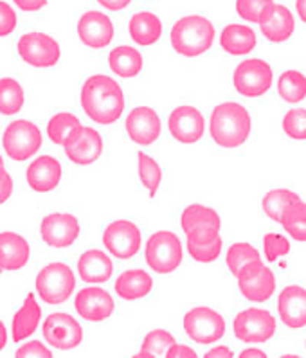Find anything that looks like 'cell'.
Wrapping results in <instances>:
<instances>
[{"mask_svg": "<svg viewBox=\"0 0 306 358\" xmlns=\"http://www.w3.org/2000/svg\"><path fill=\"white\" fill-rule=\"evenodd\" d=\"M164 357L166 358H197V353H195V350H191L189 345L173 344L172 348L166 351V355H164Z\"/></svg>", "mask_w": 306, "mask_h": 358, "instance_id": "obj_46", "label": "cell"}, {"mask_svg": "<svg viewBox=\"0 0 306 358\" xmlns=\"http://www.w3.org/2000/svg\"><path fill=\"white\" fill-rule=\"evenodd\" d=\"M277 94L286 103H299L306 97V76L299 71H285L277 81Z\"/></svg>", "mask_w": 306, "mask_h": 358, "instance_id": "obj_31", "label": "cell"}, {"mask_svg": "<svg viewBox=\"0 0 306 358\" xmlns=\"http://www.w3.org/2000/svg\"><path fill=\"white\" fill-rule=\"evenodd\" d=\"M283 131L292 141H306V108L288 110L283 117Z\"/></svg>", "mask_w": 306, "mask_h": 358, "instance_id": "obj_39", "label": "cell"}, {"mask_svg": "<svg viewBox=\"0 0 306 358\" xmlns=\"http://www.w3.org/2000/svg\"><path fill=\"white\" fill-rule=\"evenodd\" d=\"M272 2L274 0H236V13L244 20L258 24L261 11Z\"/></svg>", "mask_w": 306, "mask_h": 358, "instance_id": "obj_41", "label": "cell"}, {"mask_svg": "<svg viewBox=\"0 0 306 358\" xmlns=\"http://www.w3.org/2000/svg\"><path fill=\"white\" fill-rule=\"evenodd\" d=\"M36 292L47 304H63L74 292L76 278L65 263H49L36 275Z\"/></svg>", "mask_w": 306, "mask_h": 358, "instance_id": "obj_5", "label": "cell"}, {"mask_svg": "<svg viewBox=\"0 0 306 358\" xmlns=\"http://www.w3.org/2000/svg\"><path fill=\"white\" fill-rule=\"evenodd\" d=\"M144 259L157 274H172L182 263V243L175 232L159 231L146 241Z\"/></svg>", "mask_w": 306, "mask_h": 358, "instance_id": "obj_4", "label": "cell"}, {"mask_svg": "<svg viewBox=\"0 0 306 358\" xmlns=\"http://www.w3.org/2000/svg\"><path fill=\"white\" fill-rule=\"evenodd\" d=\"M15 357H17V358H29V357L50 358V357H53V353L47 350L42 342L34 341V342H27V344L22 345L20 350H17V355H15Z\"/></svg>", "mask_w": 306, "mask_h": 358, "instance_id": "obj_44", "label": "cell"}, {"mask_svg": "<svg viewBox=\"0 0 306 358\" xmlns=\"http://www.w3.org/2000/svg\"><path fill=\"white\" fill-rule=\"evenodd\" d=\"M31 247L17 232H0V268L20 270L27 265Z\"/></svg>", "mask_w": 306, "mask_h": 358, "instance_id": "obj_23", "label": "cell"}, {"mask_svg": "<svg viewBox=\"0 0 306 358\" xmlns=\"http://www.w3.org/2000/svg\"><path fill=\"white\" fill-rule=\"evenodd\" d=\"M235 335L238 341L249 344H260L272 338L276 333V319L272 313L261 308H249L239 312L235 319Z\"/></svg>", "mask_w": 306, "mask_h": 358, "instance_id": "obj_11", "label": "cell"}, {"mask_svg": "<svg viewBox=\"0 0 306 358\" xmlns=\"http://www.w3.org/2000/svg\"><path fill=\"white\" fill-rule=\"evenodd\" d=\"M109 65L116 76L134 78L143 71V56L134 47H116L109 55Z\"/></svg>", "mask_w": 306, "mask_h": 358, "instance_id": "obj_29", "label": "cell"}, {"mask_svg": "<svg viewBox=\"0 0 306 358\" xmlns=\"http://www.w3.org/2000/svg\"><path fill=\"white\" fill-rule=\"evenodd\" d=\"M222 249L223 240L220 236L214 238L213 241H206V243H191V241H188L189 256L198 263H211L214 259H218Z\"/></svg>", "mask_w": 306, "mask_h": 358, "instance_id": "obj_40", "label": "cell"}, {"mask_svg": "<svg viewBox=\"0 0 306 358\" xmlns=\"http://www.w3.org/2000/svg\"><path fill=\"white\" fill-rule=\"evenodd\" d=\"M2 143L9 159L22 162L31 159L42 148V131L34 122L17 119L8 124Z\"/></svg>", "mask_w": 306, "mask_h": 358, "instance_id": "obj_6", "label": "cell"}, {"mask_svg": "<svg viewBox=\"0 0 306 358\" xmlns=\"http://www.w3.org/2000/svg\"><path fill=\"white\" fill-rule=\"evenodd\" d=\"M43 337L56 350L69 351L81 344L83 329L80 322L69 313H50L43 324Z\"/></svg>", "mask_w": 306, "mask_h": 358, "instance_id": "obj_14", "label": "cell"}, {"mask_svg": "<svg viewBox=\"0 0 306 358\" xmlns=\"http://www.w3.org/2000/svg\"><path fill=\"white\" fill-rule=\"evenodd\" d=\"M279 224L294 240L306 241V202L299 200V202L290 203L283 213Z\"/></svg>", "mask_w": 306, "mask_h": 358, "instance_id": "obj_33", "label": "cell"}, {"mask_svg": "<svg viewBox=\"0 0 306 358\" xmlns=\"http://www.w3.org/2000/svg\"><path fill=\"white\" fill-rule=\"evenodd\" d=\"M24 106V89L17 80L2 78L0 80V114L15 115Z\"/></svg>", "mask_w": 306, "mask_h": 358, "instance_id": "obj_32", "label": "cell"}, {"mask_svg": "<svg viewBox=\"0 0 306 358\" xmlns=\"http://www.w3.org/2000/svg\"><path fill=\"white\" fill-rule=\"evenodd\" d=\"M13 193V178L4 166H0V203L8 202Z\"/></svg>", "mask_w": 306, "mask_h": 358, "instance_id": "obj_45", "label": "cell"}, {"mask_svg": "<svg viewBox=\"0 0 306 358\" xmlns=\"http://www.w3.org/2000/svg\"><path fill=\"white\" fill-rule=\"evenodd\" d=\"M295 9H298L299 18L306 24V0H295Z\"/></svg>", "mask_w": 306, "mask_h": 358, "instance_id": "obj_51", "label": "cell"}, {"mask_svg": "<svg viewBox=\"0 0 306 358\" xmlns=\"http://www.w3.org/2000/svg\"><path fill=\"white\" fill-rule=\"evenodd\" d=\"M18 18L17 13H15V9L4 2V0H0V38H4V36H9L13 31L17 29Z\"/></svg>", "mask_w": 306, "mask_h": 358, "instance_id": "obj_43", "label": "cell"}, {"mask_svg": "<svg viewBox=\"0 0 306 358\" xmlns=\"http://www.w3.org/2000/svg\"><path fill=\"white\" fill-rule=\"evenodd\" d=\"M137 162L139 177H141L143 186L146 187L150 196H155L160 187V182H162V169L157 164V160H153L146 153H139Z\"/></svg>", "mask_w": 306, "mask_h": 358, "instance_id": "obj_37", "label": "cell"}, {"mask_svg": "<svg viewBox=\"0 0 306 358\" xmlns=\"http://www.w3.org/2000/svg\"><path fill=\"white\" fill-rule=\"evenodd\" d=\"M62 164L60 160L50 155L38 157L27 168V184L36 193H49L56 189L62 180Z\"/></svg>", "mask_w": 306, "mask_h": 358, "instance_id": "obj_21", "label": "cell"}, {"mask_svg": "<svg viewBox=\"0 0 306 358\" xmlns=\"http://www.w3.org/2000/svg\"><path fill=\"white\" fill-rule=\"evenodd\" d=\"M0 166H4V159H2V155H0Z\"/></svg>", "mask_w": 306, "mask_h": 358, "instance_id": "obj_53", "label": "cell"}, {"mask_svg": "<svg viewBox=\"0 0 306 358\" xmlns=\"http://www.w3.org/2000/svg\"><path fill=\"white\" fill-rule=\"evenodd\" d=\"M251 128V114L239 103H222V105L214 106L209 121V131L218 146H242L249 139Z\"/></svg>", "mask_w": 306, "mask_h": 358, "instance_id": "obj_2", "label": "cell"}, {"mask_svg": "<svg viewBox=\"0 0 306 358\" xmlns=\"http://www.w3.org/2000/svg\"><path fill=\"white\" fill-rule=\"evenodd\" d=\"M141 243H143L141 229L130 220L112 222L110 225H106L105 232H103V245L118 259L134 257L141 249Z\"/></svg>", "mask_w": 306, "mask_h": 358, "instance_id": "obj_12", "label": "cell"}, {"mask_svg": "<svg viewBox=\"0 0 306 358\" xmlns=\"http://www.w3.org/2000/svg\"><path fill=\"white\" fill-rule=\"evenodd\" d=\"M6 342H8V331H6L4 322L0 320V351L6 348Z\"/></svg>", "mask_w": 306, "mask_h": 358, "instance_id": "obj_52", "label": "cell"}, {"mask_svg": "<svg viewBox=\"0 0 306 358\" xmlns=\"http://www.w3.org/2000/svg\"><path fill=\"white\" fill-rule=\"evenodd\" d=\"M40 232H42V240L49 247L65 249L71 247L80 236V222L71 213H53L42 220Z\"/></svg>", "mask_w": 306, "mask_h": 358, "instance_id": "obj_15", "label": "cell"}, {"mask_svg": "<svg viewBox=\"0 0 306 358\" xmlns=\"http://www.w3.org/2000/svg\"><path fill=\"white\" fill-rule=\"evenodd\" d=\"M256 43L258 38L254 29L244 26V24H231L220 34V45L227 55L231 56L249 55L251 51H254Z\"/></svg>", "mask_w": 306, "mask_h": 358, "instance_id": "obj_26", "label": "cell"}, {"mask_svg": "<svg viewBox=\"0 0 306 358\" xmlns=\"http://www.w3.org/2000/svg\"><path fill=\"white\" fill-rule=\"evenodd\" d=\"M184 331L197 344H213L223 337L225 319L213 308H193L184 317Z\"/></svg>", "mask_w": 306, "mask_h": 358, "instance_id": "obj_9", "label": "cell"}, {"mask_svg": "<svg viewBox=\"0 0 306 358\" xmlns=\"http://www.w3.org/2000/svg\"><path fill=\"white\" fill-rule=\"evenodd\" d=\"M252 259H260V252L251 243H232L225 256L227 266L232 275H238L239 268Z\"/></svg>", "mask_w": 306, "mask_h": 358, "instance_id": "obj_38", "label": "cell"}, {"mask_svg": "<svg viewBox=\"0 0 306 358\" xmlns=\"http://www.w3.org/2000/svg\"><path fill=\"white\" fill-rule=\"evenodd\" d=\"M254 357L265 358L267 355H265L261 350H245V351H242V355H239V358H254Z\"/></svg>", "mask_w": 306, "mask_h": 358, "instance_id": "obj_50", "label": "cell"}, {"mask_svg": "<svg viewBox=\"0 0 306 358\" xmlns=\"http://www.w3.org/2000/svg\"><path fill=\"white\" fill-rule=\"evenodd\" d=\"M258 24H260L265 38L272 43L286 42L294 34L295 29V20L292 11L286 6L274 4V2L261 11Z\"/></svg>", "mask_w": 306, "mask_h": 358, "instance_id": "obj_18", "label": "cell"}, {"mask_svg": "<svg viewBox=\"0 0 306 358\" xmlns=\"http://www.w3.org/2000/svg\"><path fill=\"white\" fill-rule=\"evenodd\" d=\"M18 55L34 69H50L60 62L62 49L53 36L46 33H27L18 40Z\"/></svg>", "mask_w": 306, "mask_h": 358, "instance_id": "obj_8", "label": "cell"}, {"mask_svg": "<svg viewBox=\"0 0 306 358\" xmlns=\"http://www.w3.org/2000/svg\"><path fill=\"white\" fill-rule=\"evenodd\" d=\"M175 344V337L166 329H153L144 337L143 348L139 351V358H157L164 357L166 351Z\"/></svg>", "mask_w": 306, "mask_h": 358, "instance_id": "obj_35", "label": "cell"}, {"mask_svg": "<svg viewBox=\"0 0 306 358\" xmlns=\"http://www.w3.org/2000/svg\"><path fill=\"white\" fill-rule=\"evenodd\" d=\"M0 272H2V268H0Z\"/></svg>", "mask_w": 306, "mask_h": 358, "instance_id": "obj_54", "label": "cell"}, {"mask_svg": "<svg viewBox=\"0 0 306 358\" xmlns=\"http://www.w3.org/2000/svg\"><path fill=\"white\" fill-rule=\"evenodd\" d=\"M125 127L128 137L141 146H150L162 134L160 117L157 115L155 110L148 108V106H137V108L132 110L126 117Z\"/></svg>", "mask_w": 306, "mask_h": 358, "instance_id": "obj_17", "label": "cell"}, {"mask_svg": "<svg viewBox=\"0 0 306 358\" xmlns=\"http://www.w3.org/2000/svg\"><path fill=\"white\" fill-rule=\"evenodd\" d=\"M132 0H97V4L103 6L109 11H123L125 8H128Z\"/></svg>", "mask_w": 306, "mask_h": 358, "instance_id": "obj_48", "label": "cell"}, {"mask_svg": "<svg viewBox=\"0 0 306 358\" xmlns=\"http://www.w3.org/2000/svg\"><path fill=\"white\" fill-rule=\"evenodd\" d=\"M78 127H81L78 115L71 114V112H60V114L50 117V121L47 122V137L55 144H58V146L60 144L63 146L69 134Z\"/></svg>", "mask_w": 306, "mask_h": 358, "instance_id": "obj_36", "label": "cell"}, {"mask_svg": "<svg viewBox=\"0 0 306 358\" xmlns=\"http://www.w3.org/2000/svg\"><path fill=\"white\" fill-rule=\"evenodd\" d=\"M172 45L175 52L195 58L207 52L214 43V26L200 15H188L172 29Z\"/></svg>", "mask_w": 306, "mask_h": 358, "instance_id": "obj_3", "label": "cell"}, {"mask_svg": "<svg viewBox=\"0 0 306 358\" xmlns=\"http://www.w3.org/2000/svg\"><path fill=\"white\" fill-rule=\"evenodd\" d=\"M128 31H130L132 40L139 45H153L162 36V22L155 13L139 11L130 18Z\"/></svg>", "mask_w": 306, "mask_h": 358, "instance_id": "obj_28", "label": "cell"}, {"mask_svg": "<svg viewBox=\"0 0 306 358\" xmlns=\"http://www.w3.org/2000/svg\"><path fill=\"white\" fill-rule=\"evenodd\" d=\"M78 36L90 49H103L113 38V24L101 11H87L78 22Z\"/></svg>", "mask_w": 306, "mask_h": 358, "instance_id": "obj_20", "label": "cell"}, {"mask_svg": "<svg viewBox=\"0 0 306 358\" xmlns=\"http://www.w3.org/2000/svg\"><path fill=\"white\" fill-rule=\"evenodd\" d=\"M78 274L85 282H106L113 274V263L103 250H87L78 259Z\"/></svg>", "mask_w": 306, "mask_h": 358, "instance_id": "obj_24", "label": "cell"}, {"mask_svg": "<svg viewBox=\"0 0 306 358\" xmlns=\"http://www.w3.org/2000/svg\"><path fill=\"white\" fill-rule=\"evenodd\" d=\"M299 200H301V196H299L298 193H294V191L272 189L265 194L263 211L270 220H274V222H279L286 207H288L290 203L299 202Z\"/></svg>", "mask_w": 306, "mask_h": 358, "instance_id": "obj_34", "label": "cell"}, {"mask_svg": "<svg viewBox=\"0 0 306 358\" xmlns=\"http://www.w3.org/2000/svg\"><path fill=\"white\" fill-rule=\"evenodd\" d=\"M238 288L247 301L263 303L270 299L276 292L274 272L261 259H252L245 263L238 272Z\"/></svg>", "mask_w": 306, "mask_h": 358, "instance_id": "obj_7", "label": "cell"}, {"mask_svg": "<svg viewBox=\"0 0 306 358\" xmlns=\"http://www.w3.org/2000/svg\"><path fill=\"white\" fill-rule=\"evenodd\" d=\"M49 0H15L18 9L25 11V13H34V11H40L43 6L47 4Z\"/></svg>", "mask_w": 306, "mask_h": 358, "instance_id": "obj_47", "label": "cell"}, {"mask_svg": "<svg viewBox=\"0 0 306 358\" xmlns=\"http://www.w3.org/2000/svg\"><path fill=\"white\" fill-rule=\"evenodd\" d=\"M181 227L186 234L191 231H198V229H216V231H220L222 220H220L218 213L211 207L193 203V206L186 207L184 213H182Z\"/></svg>", "mask_w": 306, "mask_h": 358, "instance_id": "obj_30", "label": "cell"}, {"mask_svg": "<svg viewBox=\"0 0 306 358\" xmlns=\"http://www.w3.org/2000/svg\"><path fill=\"white\" fill-rule=\"evenodd\" d=\"M272 67L258 58L245 59L235 69V89L245 97H260L272 87Z\"/></svg>", "mask_w": 306, "mask_h": 358, "instance_id": "obj_10", "label": "cell"}, {"mask_svg": "<svg viewBox=\"0 0 306 358\" xmlns=\"http://www.w3.org/2000/svg\"><path fill=\"white\" fill-rule=\"evenodd\" d=\"M63 148L71 162L78 166H88L96 162L103 153V139L99 131L94 128L78 127L69 134Z\"/></svg>", "mask_w": 306, "mask_h": 358, "instance_id": "obj_13", "label": "cell"}, {"mask_svg": "<svg viewBox=\"0 0 306 358\" xmlns=\"http://www.w3.org/2000/svg\"><path fill=\"white\" fill-rule=\"evenodd\" d=\"M168 128L179 143L193 144L204 137L206 119H204L200 110H197L195 106L182 105L176 106L169 114Z\"/></svg>", "mask_w": 306, "mask_h": 358, "instance_id": "obj_16", "label": "cell"}, {"mask_svg": "<svg viewBox=\"0 0 306 358\" xmlns=\"http://www.w3.org/2000/svg\"><path fill=\"white\" fill-rule=\"evenodd\" d=\"M40 319H42V308L36 303V297L33 294H29L25 297L24 304H22V308L17 312V315L13 317V341L20 342L31 337L36 331L38 324H40Z\"/></svg>", "mask_w": 306, "mask_h": 358, "instance_id": "obj_27", "label": "cell"}, {"mask_svg": "<svg viewBox=\"0 0 306 358\" xmlns=\"http://www.w3.org/2000/svg\"><path fill=\"white\" fill-rule=\"evenodd\" d=\"M265 247V256L269 262H276L277 257H283L290 252V241L286 238L279 236L276 232L267 234L263 240Z\"/></svg>", "mask_w": 306, "mask_h": 358, "instance_id": "obj_42", "label": "cell"}, {"mask_svg": "<svg viewBox=\"0 0 306 358\" xmlns=\"http://www.w3.org/2000/svg\"><path fill=\"white\" fill-rule=\"evenodd\" d=\"M81 106L88 119L106 127V124H113L123 115L125 94L118 81L103 74H96L83 83Z\"/></svg>", "mask_w": 306, "mask_h": 358, "instance_id": "obj_1", "label": "cell"}, {"mask_svg": "<svg viewBox=\"0 0 306 358\" xmlns=\"http://www.w3.org/2000/svg\"><path fill=\"white\" fill-rule=\"evenodd\" d=\"M74 308L81 319L88 322H101L113 313V299L103 288L87 287L78 292Z\"/></svg>", "mask_w": 306, "mask_h": 358, "instance_id": "obj_19", "label": "cell"}, {"mask_svg": "<svg viewBox=\"0 0 306 358\" xmlns=\"http://www.w3.org/2000/svg\"><path fill=\"white\" fill-rule=\"evenodd\" d=\"M232 351L225 345H220V348H213L211 351H207L206 358H231L232 357Z\"/></svg>", "mask_w": 306, "mask_h": 358, "instance_id": "obj_49", "label": "cell"}, {"mask_svg": "<svg viewBox=\"0 0 306 358\" xmlns=\"http://www.w3.org/2000/svg\"><path fill=\"white\" fill-rule=\"evenodd\" d=\"M279 317L283 324L290 329H299L306 326V288L299 285H290L279 294L277 303Z\"/></svg>", "mask_w": 306, "mask_h": 358, "instance_id": "obj_22", "label": "cell"}, {"mask_svg": "<svg viewBox=\"0 0 306 358\" xmlns=\"http://www.w3.org/2000/svg\"><path fill=\"white\" fill-rule=\"evenodd\" d=\"M113 288H116V294L121 299L137 301L150 294L151 288H153V279H151L146 270L132 268L119 275Z\"/></svg>", "mask_w": 306, "mask_h": 358, "instance_id": "obj_25", "label": "cell"}]
</instances>
